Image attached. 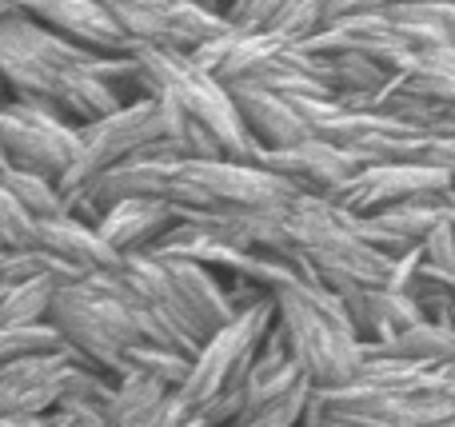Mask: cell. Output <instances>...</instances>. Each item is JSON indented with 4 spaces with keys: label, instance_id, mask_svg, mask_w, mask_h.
Returning a JSON list of instances; mask_svg holds the SVG:
<instances>
[{
    "label": "cell",
    "instance_id": "3957f363",
    "mask_svg": "<svg viewBox=\"0 0 455 427\" xmlns=\"http://www.w3.org/2000/svg\"><path fill=\"white\" fill-rule=\"evenodd\" d=\"M76 156V124L48 104L4 100L0 104V160L24 172L60 184Z\"/></svg>",
    "mask_w": 455,
    "mask_h": 427
},
{
    "label": "cell",
    "instance_id": "5bb4252c",
    "mask_svg": "<svg viewBox=\"0 0 455 427\" xmlns=\"http://www.w3.org/2000/svg\"><path fill=\"white\" fill-rule=\"evenodd\" d=\"M400 4V0H328L323 16L328 20H344V16H368V12H384V8Z\"/></svg>",
    "mask_w": 455,
    "mask_h": 427
},
{
    "label": "cell",
    "instance_id": "30bf717a",
    "mask_svg": "<svg viewBox=\"0 0 455 427\" xmlns=\"http://www.w3.org/2000/svg\"><path fill=\"white\" fill-rule=\"evenodd\" d=\"M36 248H40V252H48L52 260L68 264V268L80 272V276H96V272H116L120 264H124V260H120V256L100 240V232L88 228V224H80V220H72L68 212L36 224Z\"/></svg>",
    "mask_w": 455,
    "mask_h": 427
},
{
    "label": "cell",
    "instance_id": "277c9868",
    "mask_svg": "<svg viewBox=\"0 0 455 427\" xmlns=\"http://www.w3.org/2000/svg\"><path fill=\"white\" fill-rule=\"evenodd\" d=\"M116 24L136 48H164V52H196L200 44L232 32L220 12H208L196 0H136L120 8Z\"/></svg>",
    "mask_w": 455,
    "mask_h": 427
},
{
    "label": "cell",
    "instance_id": "6da1fadb",
    "mask_svg": "<svg viewBox=\"0 0 455 427\" xmlns=\"http://www.w3.org/2000/svg\"><path fill=\"white\" fill-rule=\"evenodd\" d=\"M136 92L148 100H172L184 108L196 124L220 140L228 160L256 164L259 144L248 136L232 96L216 76L200 72L184 52H164V48H136Z\"/></svg>",
    "mask_w": 455,
    "mask_h": 427
},
{
    "label": "cell",
    "instance_id": "8fae6325",
    "mask_svg": "<svg viewBox=\"0 0 455 427\" xmlns=\"http://www.w3.org/2000/svg\"><path fill=\"white\" fill-rule=\"evenodd\" d=\"M392 80L403 92L424 96V100L443 104V108H455V44L411 52L408 60L392 72Z\"/></svg>",
    "mask_w": 455,
    "mask_h": 427
},
{
    "label": "cell",
    "instance_id": "2e32d148",
    "mask_svg": "<svg viewBox=\"0 0 455 427\" xmlns=\"http://www.w3.org/2000/svg\"><path fill=\"white\" fill-rule=\"evenodd\" d=\"M8 100V84H4V76H0V104Z\"/></svg>",
    "mask_w": 455,
    "mask_h": 427
},
{
    "label": "cell",
    "instance_id": "52a82bcc",
    "mask_svg": "<svg viewBox=\"0 0 455 427\" xmlns=\"http://www.w3.org/2000/svg\"><path fill=\"white\" fill-rule=\"evenodd\" d=\"M259 168H267L272 176H280L283 184L299 192V196H315V200H336L347 188L360 164L347 152H339L328 140H299L291 148H275V152H259L256 160Z\"/></svg>",
    "mask_w": 455,
    "mask_h": 427
},
{
    "label": "cell",
    "instance_id": "e0dca14e",
    "mask_svg": "<svg viewBox=\"0 0 455 427\" xmlns=\"http://www.w3.org/2000/svg\"><path fill=\"white\" fill-rule=\"evenodd\" d=\"M443 324H451V328H455V304H451V312H448V320H443Z\"/></svg>",
    "mask_w": 455,
    "mask_h": 427
},
{
    "label": "cell",
    "instance_id": "ac0fdd59",
    "mask_svg": "<svg viewBox=\"0 0 455 427\" xmlns=\"http://www.w3.org/2000/svg\"><path fill=\"white\" fill-rule=\"evenodd\" d=\"M323 8H328V0H323Z\"/></svg>",
    "mask_w": 455,
    "mask_h": 427
},
{
    "label": "cell",
    "instance_id": "7a4b0ae2",
    "mask_svg": "<svg viewBox=\"0 0 455 427\" xmlns=\"http://www.w3.org/2000/svg\"><path fill=\"white\" fill-rule=\"evenodd\" d=\"M156 148H164V140H160V104L148 100V96H136L132 104H124L112 116L76 128V156H72L68 172L60 176L56 188L68 200L76 192L92 188L104 172Z\"/></svg>",
    "mask_w": 455,
    "mask_h": 427
},
{
    "label": "cell",
    "instance_id": "7c38bea8",
    "mask_svg": "<svg viewBox=\"0 0 455 427\" xmlns=\"http://www.w3.org/2000/svg\"><path fill=\"white\" fill-rule=\"evenodd\" d=\"M323 24H328V16H323V0H296V4H288L272 24H267V32L283 36L288 44H307Z\"/></svg>",
    "mask_w": 455,
    "mask_h": 427
},
{
    "label": "cell",
    "instance_id": "5b68a950",
    "mask_svg": "<svg viewBox=\"0 0 455 427\" xmlns=\"http://www.w3.org/2000/svg\"><path fill=\"white\" fill-rule=\"evenodd\" d=\"M12 8L20 16H28V20H36L40 28L88 48V52H100V56L136 52V44L116 24V16L108 8L92 4V0H12Z\"/></svg>",
    "mask_w": 455,
    "mask_h": 427
},
{
    "label": "cell",
    "instance_id": "9c48e42d",
    "mask_svg": "<svg viewBox=\"0 0 455 427\" xmlns=\"http://www.w3.org/2000/svg\"><path fill=\"white\" fill-rule=\"evenodd\" d=\"M172 224H176V212L168 204L132 196V200H116V204L104 208L96 232H100V240L120 256V260H128V256L152 252Z\"/></svg>",
    "mask_w": 455,
    "mask_h": 427
},
{
    "label": "cell",
    "instance_id": "9a60e30c",
    "mask_svg": "<svg viewBox=\"0 0 455 427\" xmlns=\"http://www.w3.org/2000/svg\"><path fill=\"white\" fill-rule=\"evenodd\" d=\"M424 164L440 168L455 184V136H432V144H427V152H424Z\"/></svg>",
    "mask_w": 455,
    "mask_h": 427
},
{
    "label": "cell",
    "instance_id": "4fadbf2b",
    "mask_svg": "<svg viewBox=\"0 0 455 427\" xmlns=\"http://www.w3.org/2000/svg\"><path fill=\"white\" fill-rule=\"evenodd\" d=\"M419 256H424V264H432V268L455 272V228L448 220H440L427 232L424 244H419Z\"/></svg>",
    "mask_w": 455,
    "mask_h": 427
},
{
    "label": "cell",
    "instance_id": "8992f818",
    "mask_svg": "<svg viewBox=\"0 0 455 427\" xmlns=\"http://www.w3.org/2000/svg\"><path fill=\"white\" fill-rule=\"evenodd\" d=\"M448 184H451L448 176L432 164H371V168H360L331 204L368 220V216L387 212L395 204H408L416 196H432V192L448 188Z\"/></svg>",
    "mask_w": 455,
    "mask_h": 427
},
{
    "label": "cell",
    "instance_id": "ba28073f",
    "mask_svg": "<svg viewBox=\"0 0 455 427\" xmlns=\"http://www.w3.org/2000/svg\"><path fill=\"white\" fill-rule=\"evenodd\" d=\"M228 96H232L248 136L259 144V152H275V148H291L299 140H312V128L299 116L291 96H275L256 84H228Z\"/></svg>",
    "mask_w": 455,
    "mask_h": 427
}]
</instances>
